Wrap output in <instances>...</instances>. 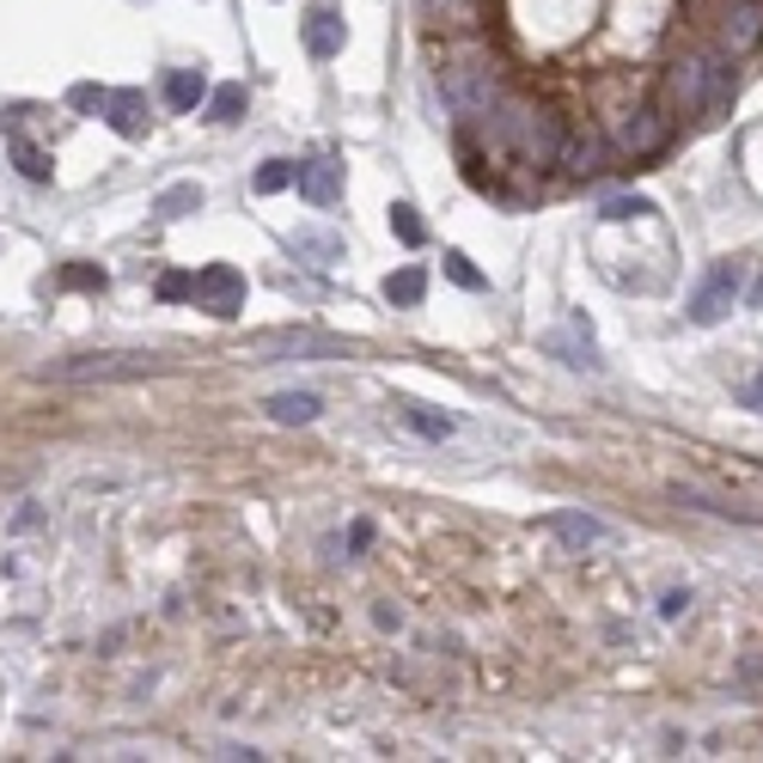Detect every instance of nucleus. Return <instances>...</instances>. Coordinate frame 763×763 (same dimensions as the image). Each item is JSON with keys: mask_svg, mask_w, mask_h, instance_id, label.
I'll return each mask as SVG.
<instances>
[{"mask_svg": "<svg viewBox=\"0 0 763 763\" xmlns=\"http://www.w3.org/2000/svg\"><path fill=\"white\" fill-rule=\"evenodd\" d=\"M98 117H105L122 141H135V135H147V93H135V86H129V93H110Z\"/></svg>", "mask_w": 763, "mask_h": 763, "instance_id": "obj_13", "label": "nucleus"}, {"mask_svg": "<svg viewBox=\"0 0 763 763\" xmlns=\"http://www.w3.org/2000/svg\"><path fill=\"white\" fill-rule=\"evenodd\" d=\"M153 293H159V300H190V293H196V276H184V269H165Z\"/></svg>", "mask_w": 763, "mask_h": 763, "instance_id": "obj_27", "label": "nucleus"}, {"mask_svg": "<svg viewBox=\"0 0 763 763\" xmlns=\"http://www.w3.org/2000/svg\"><path fill=\"white\" fill-rule=\"evenodd\" d=\"M642 214H654V202H647V196H611L605 208H599V221L623 226V221H642Z\"/></svg>", "mask_w": 763, "mask_h": 763, "instance_id": "obj_23", "label": "nucleus"}, {"mask_svg": "<svg viewBox=\"0 0 763 763\" xmlns=\"http://www.w3.org/2000/svg\"><path fill=\"white\" fill-rule=\"evenodd\" d=\"M318 409H324L318 391H276L269 397V416H276L281 428H305V421H318Z\"/></svg>", "mask_w": 763, "mask_h": 763, "instance_id": "obj_16", "label": "nucleus"}, {"mask_svg": "<svg viewBox=\"0 0 763 763\" xmlns=\"http://www.w3.org/2000/svg\"><path fill=\"white\" fill-rule=\"evenodd\" d=\"M483 135H488V147L514 153L519 165H556L568 129L556 122L550 105H531V98H495V105L483 110Z\"/></svg>", "mask_w": 763, "mask_h": 763, "instance_id": "obj_2", "label": "nucleus"}, {"mask_svg": "<svg viewBox=\"0 0 763 763\" xmlns=\"http://www.w3.org/2000/svg\"><path fill=\"white\" fill-rule=\"evenodd\" d=\"M763 43V0H733L721 13V25H714V50H727L739 62L745 50H757Z\"/></svg>", "mask_w": 763, "mask_h": 763, "instance_id": "obj_9", "label": "nucleus"}, {"mask_svg": "<svg viewBox=\"0 0 763 763\" xmlns=\"http://www.w3.org/2000/svg\"><path fill=\"white\" fill-rule=\"evenodd\" d=\"M293 184H300V196L312 208H330V202H343V165L336 159H305V165H293Z\"/></svg>", "mask_w": 763, "mask_h": 763, "instance_id": "obj_10", "label": "nucleus"}, {"mask_svg": "<svg viewBox=\"0 0 763 763\" xmlns=\"http://www.w3.org/2000/svg\"><path fill=\"white\" fill-rule=\"evenodd\" d=\"M397 421H404L409 434L434 440V447H440V440H452V434H459V421H452V416H440L434 404H416V397H397Z\"/></svg>", "mask_w": 763, "mask_h": 763, "instance_id": "obj_12", "label": "nucleus"}, {"mask_svg": "<svg viewBox=\"0 0 763 763\" xmlns=\"http://www.w3.org/2000/svg\"><path fill=\"white\" fill-rule=\"evenodd\" d=\"M447 276L459 281V288H471V293H483L488 281H483V269L471 264V257H464V250H447Z\"/></svg>", "mask_w": 763, "mask_h": 763, "instance_id": "obj_26", "label": "nucleus"}, {"mask_svg": "<svg viewBox=\"0 0 763 763\" xmlns=\"http://www.w3.org/2000/svg\"><path fill=\"white\" fill-rule=\"evenodd\" d=\"M421 293H428V269H421V264L385 276V300H391V305H421Z\"/></svg>", "mask_w": 763, "mask_h": 763, "instance_id": "obj_18", "label": "nucleus"}, {"mask_svg": "<svg viewBox=\"0 0 763 763\" xmlns=\"http://www.w3.org/2000/svg\"><path fill=\"white\" fill-rule=\"evenodd\" d=\"M739 404H745V409H757V416H763V373H751V379L739 385Z\"/></svg>", "mask_w": 763, "mask_h": 763, "instance_id": "obj_31", "label": "nucleus"}, {"mask_svg": "<svg viewBox=\"0 0 763 763\" xmlns=\"http://www.w3.org/2000/svg\"><path fill=\"white\" fill-rule=\"evenodd\" d=\"M293 184V159H264L257 165V178H250V190L257 196H276V190H288Z\"/></svg>", "mask_w": 763, "mask_h": 763, "instance_id": "obj_21", "label": "nucleus"}, {"mask_svg": "<svg viewBox=\"0 0 763 763\" xmlns=\"http://www.w3.org/2000/svg\"><path fill=\"white\" fill-rule=\"evenodd\" d=\"M751 305H763V276H757V288H751Z\"/></svg>", "mask_w": 763, "mask_h": 763, "instance_id": "obj_35", "label": "nucleus"}, {"mask_svg": "<svg viewBox=\"0 0 763 763\" xmlns=\"http://www.w3.org/2000/svg\"><path fill=\"white\" fill-rule=\"evenodd\" d=\"M62 288H74V293H105L110 276H105V269H93V264H74V269H62Z\"/></svg>", "mask_w": 763, "mask_h": 763, "instance_id": "obj_24", "label": "nucleus"}, {"mask_svg": "<svg viewBox=\"0 0 763 763\" xmlns=\"http://www.w3.org/2000/svg\"><path fill=\"white\" fill-rule=\"evenodd\" d=\"M611 159H617V147H611L605 129H568L562 135V153H556V165H568L574 178H605Z\"/></svg>", "mask_w": 763, "mask_h": 763, "instance_id": "obj_8", "label": "nucleus"}, {"mask_svg": "<svg viewBox=\"0 0 763 763\" xmlns=\"http://www.w3.org/2000/svg\"><path fill=\"white\" fill-rule=\"evenodd\" d=\"M202 208V184H172V190H159L153 214H165V221H184V214Z\"/></svg>", "mask_w": 763, "mask_h": 763, "instance_id": "obj_19", "label": "nucleus"}, {"mask_svg": "<svg viewBox=\"0 0 763 763\" xmlns=\"http://www.w3.org/2000/svg\"><path fill=\"white\" fill-rule=\"evenodd\" d=\"M305 55H312V62H330V55H343V13H336V7H312V13H305Z\"/></svg>", "mask_w": 763, "mask_h": 763, "instance_id": "obj_11", "label": "nucleus"}, {"mask_svg": "<svg viewBox=\"0 0 763 763\" xmlns=\"http://www.w3.org/2000/svg\"><path fill=\"white\" fill-rule=\"evenodd\" d=\"M367 544H373V519H355V526H348V550H367Z\"/></svg>", "mask_w": 763, "mask_h": 763, "instance_id": "obj_32", "label": "nucleus"}, {"mask_svg": "<svg viewBox=\"0 0 763 763\" xmlns=\"http://www.w3.org/2000/svg\"><path fill=\"white\" fill-rule=\"evenodd\" d=\"M440 86H447V105L459 110V117H483V110L501 98V79L488 74V67H476V62L447 67V74H440Z\"/></svg>", "mask_w": 763, "mask_h": 763, "instance_id": "obj_5", "label": "nucleus"}, {"mask_svg": "<svg viewBox=\"0 0 763 763\" xmlns=\"http://www.w3.org/2000/svg\"><path fill=\"white\" fill-rule=\"evenodd\" d=\"M13 165L31 178V184H50V172H55L50 153H43V147H31V141H13Z\"/></svg>", "mask_w": 763, "mask_h": 763, "instance_id": "obj_22", "label": "nucleus"}, {"mask_svg": "<svg viewBox=\"0 0 763 763\" xmlns=\"http://www.w3.org/2000/svg\"><path fill=\"white\" fill-rule=\"evenodd\" d=\"M245 86H214L208 93V122H245Z\"/></svg>", "mask_w": 763, "mask_h": 763, "instance_id": "obj_20", "label": "nucleus"}, {"mask_svg": "<svg viewBox=\"0 0 763 763\" xmlns=\"http://www.w3.org/2000/svg\"><path fill=\"white\" fill-rule=\"evenodd\" d=\"M336 238H293V257H336Z\"/></svg>", "mask_w": 763, "mask_h": 763, "instance_id": "obj_29", "label": "nucleus"}, {"mask_svg": "<svg viewBox=\"0 0 763 763\" xmlns=\"http://www.w3.org/2000/svg\"><path fill=\"white\" fill-rule=\"evenodd\" d=\"M159 355H79V361H50L43 379H153Z\"/></svg>", "mask_w": 763, "mask_h": 763, "instance_id": "obj_4", "label": "nucleus"}, {"mask_svg": "<svg viewBox=\"0 0 763 763\" xmlns=\"http://www.w3.org/2000/svg\"><path fill=\"white\" fill-rule=\"evenodd\" d=\"M428 7H434V13H447V19H459V13H464V0H428Z\"/></svg>", "mask_w": 763, "mask_h": 763, "instance_id": "obj_34", "label": "nucleus"}, {"mask_svg": "<svg viewBox=\"0 0 763 763\" xmlns=\"http://www.w3.org/2000/svg\"><path fill=\"white\" fill-rule=\"evenodd\" d=\"M202 98H208V74H202V67H178V74H165V105H172L178 117H190Z\"/></svg>", "mask_w": 763, "mask_h": 763, "instance_id": "obj_14", "label": "nucleus"}, {"mask_svg": "<svg viewBox=\"0 0 763 763\" xmlns=\"http://www.w3.org/2000/svg\"><path fill=\"white\" fill-rule=\"evenodd\" d=\"M733 300H739V264H714L709 276L697 281V293H690V324H721L727 312H733Z\"/></svg>", "mask_w": 763, "mask_h": 763, "instance_id": "obj_7", "label": "nucleus"}, {"mask_svg": "<svg viewBox=\"0 0 763 763\" xmlns=\"http://www.w3.org/2000/svg\"><path fill=\"white\" fill-rule=\"evenodd\" d=\"M666 141H671V117H666L659 105L623 110V117H617V135H611L617 159H654V153H666Z\"/></svg>", "mask_w": 763, "mask_h": 763, "instance_id": "obj_3", "label": "nucleus"}, {"mask_svg": "<svg viewBox=\"0 0 763 763\" xmlns=\"http://www.w3.org/2000/svg\"><path fill=\"white\" fill-rule=\"evenodd\" d=\"M685 611H690V592H666V599H659V617L666 623H678Z\"/></svg>", "mask_w": 763, "mask_h": 763, "instance_id": "obj_30", "label": "nucleus"}, {"mask_svg": "<svg viewBox=\"0 0 763 763\" xmlns=\"http://www.w3.org/2000/svg\"><path fill=\"white\" fill-rule=\"evenodd\" d=\"M105 86H93V79H79V86H74V93H67V105H74V110H86V117H93V110H105Z\"/></svg>", "mask_w": 763, "mask_h": 763, "instance_id": "obj_28", "label": "nucleus"}, {"mask_svg": "<svg viewBox=\"0 0 763 763\" xmlns=\"http://www.w3.org/2000/svg\"><path fill=\"white\" fill-rule=\"evenodd\" d=\"M391 233L404 238V245H421V238H428V226H421V214L409 208V202H391Z\"/></svg>", "mask_w": 763, "mask_h": 763, "instance_id": "obj_25", "label": "nucleus"}, {"mask_svg": "<svg viewBox=\"0 0 763 763\" xmlns=\"http://www.w3.org/2000/svg\"><path fill=\"white\" fill-rule=\"evenodd\" d=\"M190 300L208 318H238L245 312V276L233 264H208V269H196V293Z\"/></svg>", "mask_w": 763, "mask_h": 763, "instance_id": "obj_6", "label": "nucleus"}, {"mask_svg": "<svg viewBox=\"0 0 763 763\" xmlns=\"http://www.w3.org/2000/svg\"><path fill=\"white\" fill-rule=\"evenodd\" d=\"M733 55L727 50H697V55H678V62L666 67V79H659V110H666L671 122H697V129H709V122L727 117V105H733Z\"/></svg>", "mask_w": 763, "mask_h": 763, "instance_id": "obj_1", "label": "nucleus"}, {"mask_svg": "<svg viewBox=\"0 0 763 763\" xmlns=\"http://www.w3.org/2000/svg\"><path fill=\"white\" fill-rule=\"evenodd\" d=\"M269 348H288V355H348L343 336H312V330H288V336H276Z\"/></svg>", "mask_w": 763, "mask_h": 763, "instance_id": "obj_17", "label": "nucleus"}, {"mask_svg": "<svg viewBox=\"0 0 763 763\" xmlns=\"http://www.w3.org/2000/svg\"><path fill=\"white\" fill-rule=\"evenodd\" d=\"M544 531H556V538L580 544V550H587V544H605V538H611V526H605V519H592V514H550V519H544Z\"/></svg>", "mask_w": 763, "mask_h": 763, "instance_id": "obj_15", "label": "nucleus"}, {"mask_svg": "<svg viewBox=\"0 0 763 763\" xmlns=\"http://www.w3.org/2000/svg\"><path fill=\"white\" fill-rule=\"evenodd\" d=\"M373 623H379V630H404V611H391V605H379V611H373Z\"/></svg>", "mask_w": 763, "mask_h": 763, "instance_id": "obj_33", "label": "nucleus"}]
</instances>
